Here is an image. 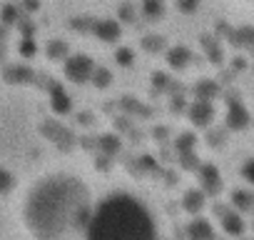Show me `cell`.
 <instances>
[{"instance_id":"2","label":"cell","mask_w":254,"mask_h":240,"mask_svg":"<svg viewBox=\"0 0 254 240\" xmlns=\"http://www.w3.org/2000/svg\"><path fill=\"white\" fill-rule=\"evenodd\" d=\"M85 240H157V218L142 198L102 188Z\"/></svg>"},{"instance_id":"1","label":"cell","mask_w":254,"mask_h":240,"mask_svg":"<svg viewBox=\"0 0 254 240\" xmlns=\"http://www.w3.org/2000/svg\"><path fill=\"white\" fill-rule=\"evenodd\" d=\"M102 180L75 155H50L20 173L8 195L13 240H85Z\"/></svg>"}]
</instances>
